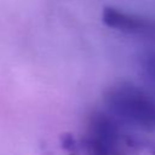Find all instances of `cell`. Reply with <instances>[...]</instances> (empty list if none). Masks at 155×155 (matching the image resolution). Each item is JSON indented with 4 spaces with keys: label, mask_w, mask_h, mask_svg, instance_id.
<instances>
[{
    "label": "cell",
    "mask_w": 155,
    "mask_h": 155,
    "mask_svg": "<svg viewBox=\"0 0 155 155\" xmlns=\"http://www.w3.org/2000/svg\"><path fill=\"white\" fill-rule=\"evenodd\" d=\"M102 21L109 28L143 36L155 38V21L142 16L132 15L108 6L103 10Z\"/></svg>",
    "instance_id": "3"
},
{
    "label": "cell",
    "mask_w": 155,
    "mask_h": 155,
    "mask_svg": "<svg viewBox=\"0 0 155 155\" xmlns=\"http://www.w3.org/2000/svg\"><path fill=\"white\" fill-rule=\"evenodd\" d=\"M86 155H126L131 139L122 134L116 120L105 113H93L82 139Z\"/></svg>",
    "instance_id": "2"
},
{
    "label": "cell",
    "mask_w": 155,
    "mask_h": 155,
    "mask_svg": "<svg viewBox=\"0 0 155 155\" xmlns=\"http://www.w3.org/2000/svg\"><path fill=\"white\" fill-rule=\"evenodd\" d=\"M113 115L140 130L155 132V97L131 82H120L105 93Z\"/></svg>",
    "instance_id": "1"
},
{
    "label": "cell",
    "mask_w": 155,
    "mask_h": 155,
    "mask_svg": "<svg viewBox=\"0 0 155 155\" xmlns=\"http://www.w3.org/2000/svg\"><path fill=\"white\" fill-rule=\"evenodd\" d=\"M143 70L145 75L150 79V81L155 84V54H150L144 59Z\"/></svg>",
    "instance_id": "4"
}]
</instances>
